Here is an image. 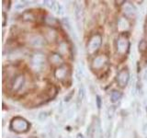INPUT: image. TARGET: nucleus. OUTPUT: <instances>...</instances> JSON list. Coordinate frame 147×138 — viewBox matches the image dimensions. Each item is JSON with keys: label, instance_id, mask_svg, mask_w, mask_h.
Instances as JSON below:
<instances>
[{"label": "nucleus", "instance_id": "obj_1", "mask_svg": "<svg viewBox=\"0 0 147 138\" xmlns=\"http://www.w3.org/2000/svg\"><path fill=\"white\" fill-rule=\"evenodd\" d=\"M30 124L29 122L20 116L14 117L9 124V128L17 133H25L30 130Z\"/></svg>", "mask_w": 147, "mask_h": 138}, {"label": "nucleus", "instance_id": "obj_2", "mask_svg": "<svg viewBox=\"0 0 147 138\" xmlns=\"http://www.w3.org/2000/svg\"><path fill=\"white\" fill-rule=\"evenodd\" d=\"M129 49H130V41L128 36L125 33L119 34L117 40V52L119 55L127 54Z\"/></svg>", "mask_w": 147, "mask_h": 138}, {"label": "nucleus", "instance_id": "obj_3", "mask_svg": "<svg viewBox=\"0 0 147 138\" xmlns=\"http://www.w3.org/2000/svg\"><path fill=\"white\" fill-rule=\"evenodd\" d=\"M30 64L32 68L34 69L35 71H42L43 68H45V64H46V59L43 53H36L31 56L30 58Z\"/></svg>", "mask_w": 147, "mask_h": 138}, {"label": "nucleus", "instance_id": "obj_4", "mask_svg": "<svg viewBox=\"0 0 147 138\" xmlns=\"http://www.w3.org/2000/svg\"><path fill=\"white\" fill-rule=\"evenodd\" d=\"M101 44H102V36L98 33L94 34L89 39L88 43H87V52L90 54L95 53L100 48Z\"/></svg>", "mask_w": 147, "mask_h": 138}, {"label": "nucleus", "instance_id": "obj_5", "mask_svg": "<svg viewBox=\"0 0 147 138\" xmlns=\"http://www.w3.org/2000/svg\"><path fill=\"white\" fill-rule=\"evenodd\" d=\"M108 62H109V58H108L107 55L100 54V55H98V56H96L93 59L91 66L94 70H96V71L101 70V69L104 68L106 66H107Z\"/></svg>", "mask_w": 147, "mask_h": 138}, {"label": "nucleus", "instance_id": "obj_6", "mask_svg": "<svg viewBox=\"0 0 147 138\" xmlns=\"http://www.w3.org/2000/svg\"><path fill=\"white\" fill-rule=\"evenodd\" d=\"M117 83L121 87H125L130 80V72L128 68H122L117 75Z\"/></svg>", "mask_w": 147, "mask_h": 138}, {"label": "nucleus", "instance_id": "obj_7", "mask_svg": "<svg viewBox=\"0 0 147 138\" xmlns=\"http://www.w3.org/2000/svg\"><path fill=\"white\" fill-rule=\"evenodd\" d=\"M25 84V76L23 74H18L16 76H14V78L11 81V90L13 92H18L20 91L23 86Z\"/></svg>", "mask_w": 147, "mask_h": 138}, {"label": "nucleus", "instance_id": "obj_8", "mask_svg": "<svg viewBox=\"0 0 147 138\" xmlns=\"http://www.w3.org/2000/svg\"><path fill=\"white\" fill-rule=\"evenodd\" d=\"M68 67L65 64H63V66L57 67L54 71V76L57 78L60 81H63L64 79H66L68 76Z\"/></svg>", "mask_w": 147, "mask_h": 138}, {"label": "nucleus", "instance_id": "obj_9", "mask_svg": "<svg viewBox=\"0 0 147 138\" xmlns=\"http://www.w3.org/2000/svg\"><path fill=\"white\" fill-rule=\"evenodd\" d=\"M123 12L127 17L132 18V17H134L136 14V8L132 4L125 2L123 6Z\"/></svg>", "mask_w": 147, "mask_h": 138}, {"label": "nucleus", "instance_id": "obj_10", "mask_svg": "<svg viewBox=\"0 0 147 138\" xmlns=\"http://www.w3.org/2000/svg\"><path fill=\"white\" fill-rule=\"evenodd\" d=\"M30 43L33 47H42V46L45 45V40L40 35H36L30 39Z\"/></svg>", "mask_w": 147, "mask_h": 138}, {"label": "nucleus", "instance_id": "obj_11", "mask_svg": "<svg viewBox=\"0 0 147 138\" xmlns=\"http://www.w3.org/2000/svg\"><path fill=\"white\" fill-rule=\"evenodd\" d=\"M50 62L51 64H54V66H63V60L62 58V56L60 55L59 53H52L50 55Z\"/></svg>", "mask_w": 147, "mask_h": 138}, {"label": "nucleus", "instance_id": "obj_12", "mask_svg": "<svg viewBox=\"0 0 147 138\" xmlns=\"http://www.w3.org/2000/svg\"><path fill=\"white\" fill-rule=\"evenodd\" d=\"M22 20L27 22H33L37 20V18L32 10H27L22 14Z\"/></svg>", "mask_w": 147, "mask_h": 138}, {"label": "nucleus", "instance_id": "obj_13", "mask_svg": "<svg viewBox=\"0 0 147 138\" xmlns=\"http://www.w3.org/2000/svg\"><path fill=\"white\" fill-rule=\"evenodd\" d=\"M118 28L121 31H125L130 28V23L126 18H121L118 20Z\"/></svg>", "mask_w": 147, "mask_h": 138}, {"label": "nucleus", "instance_id": "obj_14", "mask_svg": "<svg viewBox=\"0 0 147 138\" xmlns=\"http://www.w3.org/2000/svg\"><path fill=\"white\" fill-rule=\"evenodd\" d=\"M122 98V93L118 90H113L110 94V101L112 103H116Z\"/></svg>", "mask_w": 147, "mask_h": 138}, {"label": "nucleus", "instance_id": "obj_15", "mask_svg": "<svg viewBox=\"0 0 147 138\" xmlns=\"http://www.w3.org/2000/svg\"><path fill=\"white\" fill-rule=\"evenodd\" d=\"M138 48H139V52L141 53H147V41L142 40L140 43H139Z\"/></svg>", "mask_w": 147, "mask_h": 138}, {"label": "nucleus", "instance_id": "obj_16", "mask_svg": "<svg viewBox=\"0 0 147 138\" xmlns=\"http://www.w3.org/2000/svg\"><path fill=\"white\" fill-rule=\"evenodd\" d=\"M52 9H53V10L55 13H56V14H58V15H62V14H63V7H62L60 4L56 3V2H55L54 6H53V7Z\"/></svg>", "mask_w": 147, "mask_h": 138}, {"label": "nucleus", "instance_id": "obj_17", "mask_svg": "<svg viewBox=\"0 0 147 138\" xmlns=\"http://www.w3.org/2000/svg\"><path fill=\"white\" fill-rule=\"evenodd\" d=\"M86 95V90L84 86H81L79 89V93H78V102H82V100L84 99Z\"/></svg>", "mask_w": 147, "mask_h": 138}, {"label": "nucleus", "instance_id": "obj_18", "mask_svg": "<svg viewBox=\"0 0 147 138\" xmlns=\"http://www.w3.org/2000/svg\"><path fill=\"white\" fill-rule=\"evenodd\" d=\"M75 14H76V17L77 18V20H80L81 18V15H82V7L80 5L76 4V7H75Z\"/></svg>", "mask_w": 147, "mask_h": 138}, {"label": "nucleus", "instance_id": "obj_19", "mask_svg": "<svg viewBox=\"0 0 147 138\" xmlns=\"http://www.w3.org/2000/svg\"><path fill=\"white\" fill-rule=\"evenodd\" d=\"M57 22L58 21L56 18H54L53 17H47V18H46V23L50 26H55L57 24Z\"/></svg>", "mask_w": 147, "mask_h": 138}, {"label": "nucleus", "instance_id": "obj_20", "mask_svg": "<svg viewBox=\"0 0 147 138\" xmlns=\"http://www.w3.org/2000/svg\"><path fill=\"white\" fill-rule=\"evenodd\" d=\"M63 25L67 28V30H70L71 32L73 31L72 27H71V23H70V20H69V18H63Z\"/></svg>", "mask_w": 147, "mask_h": 138}, {"label": "nucleus", "instance_id": "obj_21", "mask_svg": "<svg viewBox=\"0 0 147 138\" xmlns=\"http://www.w3.org/2000/svg\"><path fill=\"white\" fill-rule=\"evenodd\" d=\"M47 117H48V113H47V112H40V114H39L38 119L40 120V122H43L44 120L47 119Z\"/></svg>", "mask_w": 147, "mask_h": 138}, {"label": "nucleus", "instance_id": "obj_22", "mask_svg": "<svg viewBox=\"0 0 147 138\" xmlns=\"http://www.w3.org/2000/svg\"><path fill=\"white\" fill-rule=\"evenodd\" d=\"M67 49H68V47H67L66 43H61V44H60V53H62V52H63V53L62 54L66 53H67Z\"/></svg>", "mask_w": 147, "mask_h": 138}, {"label": "nucleus", "instance_id": "obj_23", "mask_svg": "<svg viewBox=\"0 0 147 138\" xmlns=\"http://www.w3.org/2000/svg\"><path fill=\"white\" fill-rule=\"evenodd\" d=\"M76 75H77V77L78 79H81L82 76H83V68L81 67V66L79 64V66H77V71H76Z\"/></svg>", "mask_w": 147, "mask_h": 138}, {"label": "nucleus", "instance_id": "obj_24", "mask_svg": "<svg viewBox=\"0 0 147 138\" xmlns=\"http://www.w3.org/2000/svg\"><path fill=\"white\" fill-rule=\"evenodd\" d=\"M43 4L45 5V6H47V7H49L51 8H53V6H54V4H55V2L54 1H48V0H45V1L43 2Z\"/></svg>", "mask_w": 147, "mask_h": 138}, {"label": "nucleus", "instance_id": "obj_25", "mask_svg": "<svg viewBox=\"0 0 147 138\" xmlns=\"http://www.w3.org/2000/svg\"><path fill=\"white\" fill-rule=\"evenodd\" d=\"M73 96H74V91H71L68 95H66L65 97H64V101L68 102V101L73 98Z\"/></svg>", "mask_w": 147, "mask_h": 138}, {"label": "nucleus", "instance_id": "obj_26", "mask_svg": "<svg viewBox=\"0 0 147 138\" xmlns=\"http://www.w3.org/2000/svg\"><path fill=\"white\" fill-rule=\"evenodd\" d=\"M2 18H3V20H2V26L3 27H5V26H6V21H7V14L6 13H5V12H2Z\"/></svg>", "mask_w": 147, "mask_h": 138}, {"label": "nucleus", "instance_id": "obj_27", "mask_svg": "<svg viewBox=\"0 0 147 138\" xmlns=\"http://www.w3.org/2000/svg\"><path fill=\"white\" fill-rule=\"evenodd\" d=\"M96 106H98V108L100 109L101 108V99L99 96H96Z\"/></svg>", "mask_w": 147, "mask_h": 138}, {"label": "nucleus", "instance_id": "obj_28", "mask_svg": "<svg viewBox=\"0 0 147 138\" xmlns=\"http://www.w3.org/2000/svg\"><path fill=\"white\" fill-rule=\"evenodd\" d=\"M24 6H25V4H23V3H20V4L16 5V8H17V9H22L23 7H24Z\"/></svg>", "mask_w": 147, "mask_h": 138}, {"label": "nucleus", "instance_id": "obj_29", "mask_svg": "<svg viewBox=\"0 0 147 138\" xmlns=\"http://www.w3.org/2000/svg\"><path fill=\"white\" fill-rule=\"evenodd\" d=\"M144 79H147V69H146V71H145L144 75Z\"/></svg>", "mask_w": 147, "mask_h": 138}, {"label": "nucleus", "instance_id": "obj_30", "mask_svg": "<svg viewBox=\"0 0 147 138\" xmlns=\"http://www.w3.org/2000/svg\"><path fill=\"white\" fill-rule=\"evenodd\" d=\"M76 138H84V137H83V135H81V133H78L77 136H76Z\"/></svg>", "mask_w": 147, "mask_h": 138}, {"label": "nucleus", "instance_id": "obj_31", "mask_svg": "<svg viewBox=\"0 0 147 138\" xmlns=\"http://www.w3.org/2000/svg\"><path fill=\"white\" fill-rule=\"evenodd\" d=\"M31 138H37V137H31Z\"/></svg>", "mask_w": 147, "mask_h": 138}]
</instances>
